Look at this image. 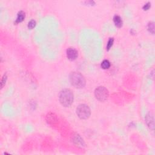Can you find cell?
Returning <instances> with one entry per match:
<instances>
[{"mask_svg":"<svg viewBox=\"0 0 155 155\" xmlns=\"http://www.w3.org/2000/svg\"><path fill=\"white\" fill-rule=\"evenodd\" d=\"M74 94L69 88H64L59 94V101L64 107H69L73 102Z\"/></svg>","mask_w":155,"mask_h":155,"instance_id":"1","label":"cell"},{"mask_svg":"<svg viewBox=\"0 0 155 155\" xmlns=\"http://www.w3.org/2000/svg\"><path fill=\"white\" fill-rule=\"evenodd\" d=\"M101 67L102 69H108L110 67V63L107 59H104L101 64Z\"/></svg>","mask_w":155,"mask_h":155,"instance_id":"11","label":"cell"},{"mask_svg":"<svg viewBox=\"0 0 155 155\" xmlns=\"http://www.w3.org/2000/svg\"><path fill=\"white\" fill-rule=\"evenodd\" d=\"M113 22L114 25H115V26L117 27L118 28H121L123 24V22L121 17L118 15H115L113 17Z\"/></svg>","mask_w":155,"mask_h":155,"instance_id":"9","label":"cell"},{"mask_svg":"<svg viewBox=\"0 0 155 155\" xmlns=\"http://www.w3.org/2000/svg\"><path fill=\"white\" fill-rule=\"evenodd\" d=\"M25 17H26V13H25V12L22 11H19L17 14V17L15 23L19 24V23H22L24 20Z\"/></svg>","mask_w":155,"mask_h":155,"instance_id":"10","label":"cell"},{"mask_svg":"<svg viewBox=\"0 0 155 155\" xmlns=\"http://www.w3.org/2000/svg\"><path fill=\"white\" fill-rule=\"evenodd\" d=\"M72 141L78 147H82L85 146V142L82 137L78 133H74L72 136Z\"/></svg>","mask_w":155,"mask_h":155,"instance_id":"5","label":"cell"},{"mask_svg":"<svg viewBox=\"0 0 155 155\" xmlns=\"http://www.w3.org/2000/svg\"><path fill=\"white\" fill-rule=\"evenodd\" d=\"M69 80L72 86L77 88H82L86 84V78L78 72H71L69 75Z\"/></svg>","mask_w":155,"mask_h":155,"instance_id":"2","label":"cell"},{"mask_svg":"<svg viewBox=\"0 0 155 155\" xmlns=\"http://www.w3.org/2000/svg\"><path fill=\"white\" fill-rule=\"evenodd\" d=\"M46 121L48 124L54 125L57 123L58 118L54 113H50L47 114V115L46 116Z\"/></svg>","mask_w":155,"mask_h":155,"instance_id":"8","label":"cell"},{"mask_svg":"<svg viewBox=\"0 0 155 155\" xmlns=\"http://www.w3.org/2000/svg\"><path fill=\"white\" fill-rule=\"evenodd\" d=\"M66 56L69 60L73 61L77 59L78 57V52L75 48L70 47L67 50Z\"/></svg>","mask_w":155,"mask_h":155,"instance_id":"6","label":"cell"},{"mask_svg":"<svg viewBox=\"0 0 155 155\" xmlns=\"http://www.w3.org/2000/svg\"><path fill=\"white\" fill-rule=\"evenodd\" d=\"M147 29L150 33H152V35H154V23L153 21L149 22L147 25Z\"/></svg>","mask_w":155,"mask_h":155,"instance_id":"12","label":"cell"},{"mask_svg":"<svg viewBox=\"0 0 155 155\" xmlns=\"http://www.w3.org/2000/svg\"><path fill=\"white\" fill-rule=\"evenodd\" d=\"M7 79V73H6L4 74V75L3 76V78L1 79V89L5 86V85H6Z\"/></svg>","mask_w":155,"mask_h":155,"instance_id":"15","label":"cell"},{"mask_svg":"<svg viewBox=\"0 0 155 155\" xmlns=\"http://www.w3.org/2000/svg\"><path fill=\"white\" fill-rule=\"evenodd\" d=\"M77 114L81 119H87L91 115V110L88 106L86 104H80L77 108Z\"/></svg>","mask_w":155,"mask_h":155,"instance_id":"3","label":"cell"},{"mask_svg":"<svg viewBox=\"0 0 155 155\" xmlns=\"http://www.w3.org/2000/svg\"><path fill=\"white\" fill-rule=\"evenodd\" d=\"M113 43H114V38H110L109 39H108V43L107 44V47H106L107 51H108L109 50L112 48V47L113 46Z\"/></svg>","mask_w":155,"mask_h":155,"instance_id":"14","label":"cell"},{"mask_svg":"<svg viewBox=\"0 0 155 155\" xmlns=\"http://www.w3.org/2000/svg\"><path fill=\"white\" fill-rule=\"evenodd\" d=\"M94 94L96 99L99 101L104 102L108 99L109 92L107 88L103 86H99L94 90Z\"/></svg>","mask_w":155,"mask_h":155,"instance_id":"4","label":"cell"},{"mask_svg":"<svg viewBox=\"0 0 155 155\" xmlns=\"http://www.w3.org/2000/svg\"><path fill=\"white\" fill-rule=\"evenodd\" d=\"M37 25V23L35 21V20L34 19H32L30 21L29 23H28V25H27V27H28V29H30V30H32L33 29V28L35 27Z\"/></svg>","mask_w":155,"mask_h":155,"instance_id":"13","label":"cell"},{"mask_svg":"<svg viewBox=\"0 0 155 155\" xmlns=\"http://www.w3.org/2000/svg\"><path fill=\"white\" fill-rule=\"evenodd\" d=\"M145 121H146V124L147 125L148 128L152 130H154V119L153 114L151 112L148 113L146 115V117H145Z\"/></svg>","mask_w":155,"mask_h":155,"instance_id":"7","label":"cell"},{"mask_svg":"<svg viewBox=\"0 0 155 155\" xmlns=\"http://www.w3.org/2000/svg\"><path fill=\"white\" fill-rule=\"evenodd\" d=\"M150 7H151V3L150 2H148L144 5L142 9L144 10V11H148V10Z\"/></svg>","mask_w":155,"mask_h":155,"instance_id":"16","label":"cell"}]
</instances>
